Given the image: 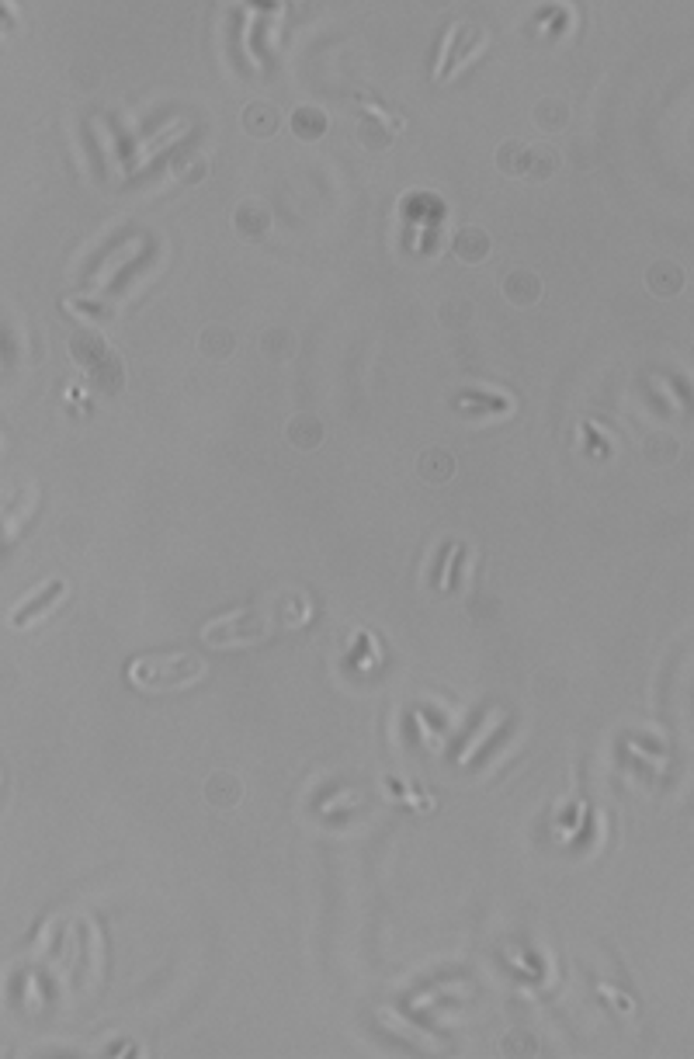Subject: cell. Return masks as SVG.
Returning a JSON list of instances; mask_svg holds the SVG:
<instances>
[{"label": "cell", "instance_id": "obj_1", "mask_svg": "<svg viewBox=\"0 0 694 1059\" xmlns=\"http://www.w3.org/2000/svg\"><path fill=\"white\" fill-rule=\"evenodd\" d=\"M205 664L199 656L171 654V656H143L129 664V677L143 688H184L195 677H202Z\"/></svg>", "mask_w": 694, "mask_h": 1059}, {"label": "cell", "instance_id": "obj_2", "mask_svg": "<svg viewBox=\"0 0 694 1059\" xmlns=\"http://www.w3.org/2000/svg\"><path fill=\"white\" fill-rule=\"evenodd\" d=\"M264 632L268 626H261L254 611H233V615H223L219 622H208L202 629V639L212 646H246L264 639Z\"/></svg>", "mask_w": 694, "mask_h": 1059}, {"label": "cell", "instance_id": "obj_3", "mask_svg": "<svg viewBox=\"0 0 694 1059\" xmlns=\"http://www.w3.org/2000/svg\"><path fill=\"white\" fill-rule=\"evenodd\" d=\"M271 223H274V216L261 199H246V202L233 209V226H236V233L244 240H261L271 229Z\"/></svg>", "mask_w": 694, "mask_h": 1059}, {"label": "cell", "instance_id": "obj_4", "mask_svg": "<svg viewBox=\"0 0 694 1059\" xmlns=\"http://www.w3.org/2000/svg\"><path fill=\"white\" fill-rule=\"evenodd\" d=\"M500 289H504V295H507V302L517 306V310H528V306H535L538 299H541V282H538L535 271H528V268L507 271V278H504Z\"/></svg>", "mask_w": 694, "mask_h": 1059}, {"label": "cell", "instance_id": "obj_5", "mask_svg": "<svg viewBox=\"0 0 694 1059\" xmlns=\"http://www.w3.org/2000/svg\"><path fill=\"white\" fill-rule=\"evenodd\" d=\"M490 247H493V240L483 226H466V229H458V237H455V244H451V250L458 254V261H466V265L486 261Z\"/></svg>", "mask_w": 694, "mask_h": 1059}, {"label": "cell", "instance_id": "obj_6", "mask_svg": "<svg viewBox=\"0 0 694 1059\" xmlns=\"http://www.w3.org/2000/svg\"><path fill=\"white\" fill-rule=\"evenodd\" d=\"M244 129L250 135H257V139H268V135L278 133V125H282V112L274 108V105H268V101H250L244 108Z\"/></svg>", "mask_w": 694, "mask_h": 1059}, {"label": "cell", "instance_id": "obj_7", "mask_svg": "<svg viewBox=\"0 0 694 1059\" xmlns=\"http://www.w3.org/2000/svg\"><path fill=\"white\" fill-rule=\"evenodd\" d=\"M646 289H650L656 299H671L684 289V271L677 268L673 261H656L650 271H646Z\"/></svg>", "mask_w": 694, "mask_h": 1059}, {"label": "cell", "instance_id": "obj_8", "mask_svg": "<svg viewBox=\"0 0 694 1059\" xmlns=\"http://www.w3.org/2000/svg\"><path fill=\"white\" fill-rule=\"evenodd\" d=\"M358 139H361V146H368V150H385V146L393 143L389 118H385L379 108H368V115H361V122H358Z\"/></svg>", "mask_w": 694, "mask_h": 1059}, {"label": "cell", "instance_id": "obj_9", "mask_svg": "<svg viewBox=\"0 0 694 1059\" xmlns=\"http://www.w3.org/2000/svg\"><path fill=\"white\" fill-rule=\"evenodd\" d=\"M171 171H174V178L184 181V184H199V181L208 178V160H205V153H199L195 146H184V150H178L174 160H171Z\"/></svg>", "mask_w": 694, "mask_h": 1059}, {"label": "cell", "instance_id": "obj_10", "mask_svg": "<svg viewBox=\"0 0 694 1059\" xmlns=\"http://www.w3.org/2000/svg\"><path fill=\"white\" fill-rule=\"evenodd\" d=\"M562 157L552 150V146H528V157H524V178L532 181H549L556 171H560Z\"/></svg>", "mask_w": 694, "mask_h": 1059}, {"label": "cell", "instance_id": "obj_11", "mask_svg": "<svg viewBox=\"0 0 694 1059\" xmlns=\"http://www.w3.org/2000/svg\"><path fill=\"white\" fill-rule=\"evenodd\" d=\"M69 355L80 361L84 368H94V365H101V361L108 358L112 351H108V344L97 338V334H90V330H84V334H77V338L69 340Z\"/></svg>", "mask_w": 694, "mask_h": 1059}, {"label": "cell", "instance_id": "obj_12", "mask_svg": "<svg viewBox=\"0 0 694 1059\" xmlns=\"http://www.w3.org/2000/svg\"><path fill=\"white\" fill-rule=\"evenodd\" d=\"M291 133L299 135V139H306V143H313V139H319V135L327 133V115L319 112V108H313V105L295 108L291 112Z\"/></svg>", "mask_w": 694, "mask_h": 1059}, {"label": "cell", "instance_id": "obj_13", "mask_svg": "<svg viewBox=\"0 0 694 1059\" xmlns=\"http://www.w3.org/2000/svg\"><path fill=\"white\" fill-rule=\"evenodd\" d=\"M417 469H421L427 483H449L451 473H455V459L441 449H427L421 455V462H417Z\"/></svg>", "mask_w": 694, "mask_h": 1059}, {"label": "cell", "instance_id": "obj_14", "mask_svg": "<svg viewBox=\"0 0 694 1059\" xmlns=\"http://www.w3.org/2000/svg\"><path fill=\"white\" fill-rule=\"evenodd\" d=\"M285 434H289V441L295 445V449L313 451L316 445L323 441V424H319L316 417H295Z\"/></svg>", "mask_w": 694, "mask_h": 1059}, {"label": "cell", "instance_id": "obj_15", "mask_svg": "<svg viewBox=\"0 0 694 1059\" xmlns=\"http://www.w3.org/2000/svg\"><path fill=\"white\" fill-rule=\"evenodd\" d=\"M208 803L212 806H223V810H229V806H236L240 803V782L233 778V775H212L208 778Z\"/></svg>", "mask_w": 694, "mask_h": 1059}, {"label": "cell", "instance_id": "obj_16", "mask_svg": "<svg viewBox=\"0 0 694 1059\" xmlns=\"http://www.w3.org/2000/svg\"><path fill=\"white\" fill-rule=\"evenodd\" d=\"M535 122L545 133H560L562 125L569 122V108L562 101H556V98H541L535 105Z\"/></svg>", "mask_w": 694, "mask_h": 1059}, {"label": "cell", "instance_id": "obj_17", "mask_svg": "<svg viewBox=\"0 0 694 1059\" xmlns=\"http://www.w3.org/2000/svg\"><path fill=\"white\" fill-rule=\"evenodd\" d=\"M524 157H528V146L517 143V139H507V143L496 150V167H500L507 178H524Z\"/></svg>", "mask_w": 694, "mask_h": 1059}, {"label": "cell", "instance_id": "obj_18", "mask_svg": "<svg viewBox=\"0 0 694 1059\" xmlns=\"http://www.w3.org/2000/svg\"><path fill=\"white\" fill-rule=\"evenodd\" d=\"M88 376L90 383H94V389H101V393H118L122 389V365H118L115 355H108L101 365H94Z\"/></svg>", "mask_w": 694, "mask_h": 1059}, {"label": "cell", "instance_id": "obj_19", "mask_svg": "<svg viewBox=\"0 0 694 1059\" xmlns=\"http://www.w3.org/2000/svg\"><path fill=\"white\" fill-rule=\"evenodd\" d=\"M202 351L208 355V358H226L229 351H233V334L226 330V327H205L202 334Z\"/></svg>", "mask_w": 694, "mask_h": 1059}, {"label": "cell", "instance_id": "obj_20", "mask_svg": "<svg viewBox=\"0 0 694 1059\" xmlns=\"http://www.w3.org/2000/svg\"><path fill=\"white\" fill-rule=\"evenodd\" d=\"M646 455H650L656 466L673 462V459H677V441H673V438H667V434H652L650 441H646Z\"/></svg>", "mask_w": 694, "mask_h": 1059}]
</instances>
